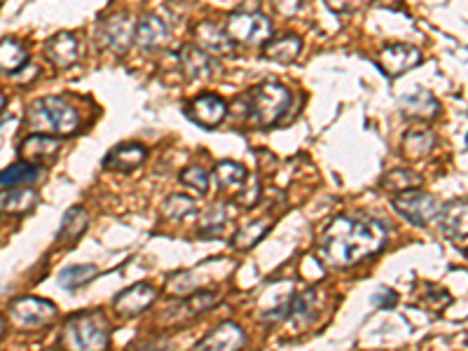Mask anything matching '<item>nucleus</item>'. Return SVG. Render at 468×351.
Masks as SVG:
<instances>
[{"label":"nucleus","mask_w":468,"mask_h":351,"mask_svg":"<svg viewBox=\"0 0 468 351\" xmlns=\"http://www.w3.org/2000/svg\"><path fill=\"white\" fill-rule=\"evenodd\" d=\"M227 36L244 47H265L275 38L272 19L263 12H232L227 16Z\"/></svg>","instance_id":"39448f33"},{"label":"nucleus","mask_w":468,"mask_h":351,"mask_svg":"<svg viewBox=\"0 0 468 351\" xmlns=\"http://www.w3.org/2000/svg\"><path fill=\"white\" fill-rule=\"evenodd\" d=\"M3 108H5V94L0 92V110H3Z\"/></svg>","instance_id":"79ce46f5"},{"label":"nucleus","mask_w":468,"mask_h":351,"mask_svg":"<svg viewBox=\"0 0 468 351\" xmlns=\"http://www.w3.org/2000/svg\"><path fill=\"white\" fill-rule=\"evenodd\" d=\"M382 188L387 192L399 195V192H405V190L421 188V176L417 171H412V169H393V171L382 176Z\"/></svg>","instance_id":"c756f323"},{"label":"nucleus","mask_w":468,"mask_h":351,"mask_svg":"<svg viewBox=\"0 0 468 351\" xmlns=\"http://www.w3.org/2000/svg\"><path fill=\"white\" fill-rule=\"evenodd\" d=\"M28 61V49L19 40L3 38L0 40V73L15 76L16 70L24 68Z\"/></svg>","instance_id":"c85d7f7f"},{"label":"nucleus","mask_w":468,"mask_h":351,"mask_svg":"<svg viewBox=\"0 0 468 351\" xmlns=\"http://www.w3.org/2000/svg\"><path fill=\"white\" fill-rule=\"evenodd\" d=\"M61 150V140L54 139L49 134H33L28 139L22 140L19 146V157L24 162L33 164V167H43V164H49L54 157L59 155Z\"/></svg>","instance_id":"f8f14e48"},{"label":"nucleus","mask_w":468,"mask_h":351,"mask_svg":"<svg viewBox=\"0 0 468 351\" xmlns=\"http://www.w3.org/2000/svg\"><path fill=\"white\" fill-rule=\"evenodd\" d=\"M323 3H326L328 10L335 12V15H356V12H361L370 0H323Z\"/></svg>","instance_id":"c9c22d12"},{"label":"nucleus","mask_w":468,"mask_h":351,"mask_svg":"<svg viewBox=\"0 0 468 351\" xmlns=\"http://www.w3.org/2000/svg\"><path fill=\"white\" fill-rule=\"evenodd\" d=\"M194 45L202 47L211 57H230L234 52V40L211 22H200L192 31Z\"/></svg>","instance_id":"ddd939ff"},{"label":"nucleus","mask_w":468,"mask_h":351,"mask_svg":"<svg viewBox=\"0 0 468 351\" xmlns=\"http://www.w3.org/2000/svg\"><path fill=\"white\" fill-rule=\"evenodd\" d=\"M272 5H275V10L279 12V15L293 16L300 12L302 0H272Z\"/></svg>","instance_id":"58836bf2"},{"label":"nucleus","mask_w":468,"mask_h":351,"mask_svg":"<svg viewBox=\"0 0 468 351\" xmlns=\"http://www.w3.org/2000/svg\"><path fill=\"white\" fill-rule=\"evenodd\" d=\"M323 307V295L317 288H309L302 295L293 297L291 307L286 312V324H288V333H305L309 325L318 319Z\"/></svg>","instance_id":"6e6552de"},{"label":"nucleus","mask_w":468,"mask_h":351,"mask_svg":"<svg viewBox=\"0 0 468 351\" xmlns=\"http://www.w3.org/2000/svg\"><path fill=\"white\" fill-rule=\"evenodd\" d=\"M40 176V169L28 162L12 164V167L0 171V188H16V185H28Z\"/></svg>","instance_id":"2f4dec72"},{"label":"nucleus","mask_w":468,"mask_h":351,"mask_svg":"<svg viewBox=\"0 0 468 351\" xmlns=\"http://www.w3.org/2000/svg\"><path fill=\"white\" fill-rule=\"evenodd\" d=\"M134 43L139 45L143 52H155V49L167 47L169 43V28L161 22L157 15H143L140 22L136 24Z\"/></svg>","instance_id":"2eb2a0df"},{"label":"nucleus","mask_w":468,"mask_h":351,"mask_svg":"<svg viewBox=\"0 0 468 351\" xmlns=\"http://www.w3.org/2000/svg\"><path fill=\"white\" fill-rule=\"evenodd\" d=\"M61 345L66 349H108L110 325L101 312H80L68 316L61 330Z\"/></svg>","instance_id":"20e7f679"},{"label":"nucleus","mask_w":468,"mask_h":351,"mask_svg":"<svg viewBox=\"0 0 468 351\" xmlns=\"http://www.w3.org/2000/svg\"><path fill=\"white\" fill-rule=\"evenodd\" d=\"M230 230V213H227L225 201H218V204L209 206L204 216L200 218V227H197V234L202 239H221L225 237V232Z\"/></svg>","instance_id":"b1692460"},{"label":"nucleus","mask_w":468,"mask_h":351,"mask_svg":"<svg viewBox=\"0 0 468 351\" xmlns=\"http://www.w3.org/2000/svg\"><path fill=\"white\" fill-rule=\"evenodd\" d=\"M421 49H417L415 45H403V43H396V45H387L382 47L377 61H380V68L382 73H387L389 77H400L403 73L408 70L417 68L421 64Z\"/></svg>","instance_id":"1a4fd4ad"},{"label":"nucleus","mask_w":468,"mask_h":351,"mask_svg":"<svg viewBox=\"0 0 468 351\" xmlns=\"http://www.w3.org/2000/svg\"><path fill=\"white\" fill-rule=\"evenodd\" d=\"M275 225V221L269 216L260 218V221H254V222H248V225L239 227L237 232H234V237H232V246L237 251H248V249H254L255 243L263 242L265 234L269 232V227Z\"/></svg>","instance_id":"cd10ccee"},{"label":"nucleus","mask_w":468,"mask_h":351,"mask_svg":"<svg viewBox=\"0 0 468 351\" xmlns=\"http://www.w3.org/2000/svg\"><path fill=\"white\" fill-rule=\"evenodd\" d=\"M194 200H190V197L185 195H172L164 200V204H161V213L169 218V221H183L185 216H190V213H194Z\"/></svg>","instance_id":"473e14b6"},{"label":"nucleus","mask_w":468,"mask_h":351,"mask_svg":"<svg viewBox=\"0 0 468 351\" xmlns=\"http://www.w3.org/2000/svg\"><path fill=\"white\" fill-rule=\"evenodd\" d=\"M36 206H38V192L36 190L16 185V188H7L5 192H0V213L26 216L28 211H33Z\"/></svg>","instance_id":"412c9836"},{"label":"nucleus","mask_w":468,"mask_h":351,"mask_svg":"<svg viewBox=\"0 0 468 351\" xmlns=\"http://www.w3.org/2000/svg\"><path fill=\"white\" fill-rule=\"evenodd\" d=\"M218 300H221V297H218V293L200 291V293H192V295L185 300L183 307L181 309H183V312H188L190 316H200V314L209 312L213 305H218Z\"/></svg>","instance_id":"72a5a7b5"},{"label":"nucleus","mask_w":468,"mask_h":351,"mask_svg":"<svg viewBox=\"0 0 468 351\" xmlns=\"http://www.w3.org/2000/svg\"><path fill=\"white\" fill-rule=\"evenodd\" d=\"M436 148V134L431 129H412L403 139V155L408 160H424Z\"/></svg>","instance_id":"bb28decb"},{"label":"nucleus","mask_w":468,"mask_h":351,"mask_svg":"<svg viewBox=\"0 0 468 351\" xmlns=\"http://www.w3.org/2000/svg\"><path fill=\"white\" fill-rule=\"evenodd\" d=\"M87 225H89L87 211L82 209V206H70V209L64 213L59 232H57V246H73L76 242H80Z\"/></svg>","instance_id":"5701e85b"},{"label":"nucleus","mask_w":468,"mask_h":351,"mask_svg":"<svg viewBox=\"0 0 468 351\" xmlns=\"http://www.w3.org/2000/svg\"><path fill=\"white\" fill-rule=\"evenodd\" d=\"M3 337H5V319L0 316V340H3Z\"/></svg>","instance_id":"a19ab883"},{"label":"nucleus","mask_w":468,"mask_h":351,"mask_svg":"<svg viewBox=\"0 0 468 351\" xmlns=\"http://www.w3.org/2000/svg\"><path fill=\"white\" fill-rule=\"evenodd\" d=\"M157 300V291L151 284H134L127 291L120 293L115 297V309H118L122 316H139V314L146 312L152 303Z\"/></svg>","instance_id":"dca6fc26"},{"label":"nucleus","mask_w":468,"mask_h":351,"mask_svg":"<svg viewBox=\"0 0 468 351\" xmlns=\"http://www.w3.org/2000/svg\"><path fill=\"white\" fill-rule=\"evenodd\" d=\"M466 143H468V139H466Z\"/></svg>","instance_id":"37998d69"},{"label":"nucleus","mask_w":468,"mask_h":351,"mask_svg":"<svg viewBox=\"0 0 468 351\" xmlns=\"http://www.w3.org/2000/svg\"><path fill=\"white\" fill-rule=\"evenodd\" d=\"M97 276H99L97 265H70L61 270L59 284L66 288V291H80L82 286L92 284Z\"/></svg>","instance_id":"7c9ffc66"},{"label":"nucleus","mask_w":468,"mask_h":351,"mask_svg":"<svg viewBox=\"0 0 468 351\" xmlns=\"http://www.w3.org/2000/svg\"><path fill=\"white\" fill-rule=\"evenodd\" d=\"M302 52V40L293 33H286L281 38H272L267 45H265V59L275 61V64H293V61L300 57Z\"/></svg>","instance_id":"a878e982"},{"label":"nucleus","mask_w":468,"mask_h":351,"mask_svg":"<svg viewBox=\"0 0 468 351\" xmlns=\"http://www.w3.org/2000/svg\"><path fill=\"white\" fill-rule=\"evenodd\" d=\"M188 113L197 125L213 129V127H218L227 118V103L221 97H215V94H202V97L190 101Z\"/></svg>","instance_id":"4468645a"},{"label":"nucleus","mask_w":468,"mask_h":351,"mask_svg":"<svg viewBox=\"0 0 468 351\" xmlns=\"http://www.w3.org/2000/svg\"><path fill=\"white\" fill-rule=\"evenodd\" d=\"M258 200H260V183L255 179L248 181V183L242 188V192L234 197V201H237L242 209H251V206L258 204Z\"/></svg>","instance_id":"e433bc0d"},{"label":"nucleus","mask_w":468,"mask_h":351,"mask_svg":"<svg viewBox=\"0 0 468 351\" xmlns=\"http://www.w3.org/2000/svg\"><path fill=\"white\" fill-rule=\"evenodd\" d=\"M26 127L33 134L70 136L80 129V115L66 98L45 97L28 106Z\"/></svg>","instance_id":"7ed1b4c3"},{"label":"nucleus","mask_w":468,"mask_h":351,"mask_svg":"<svg viewBox=\"0 0 468 351\" xmlns=\"http://www.w3.org/2000/svg\"><path fill=\"white\" fill-rule=\"evenodd\" d=\"M393 209L399 211L400 216L408 222H412V225L426 227L436 221L441 204H438V200L433 195L424 192L421 188H415L399 192L396 200H393Z\"/></svg>","instance_id":"423d86ee"},{"label":"nucleus","mask_w":468,"mask_h":351,"mask_svg":"<svg viewBox=\"0 0 468 351\" xmlns=\"http://www.w3.org/2000/svg\"><path fill=\"white\" fill-rule=\"evenodd\" d=\"M450 300H452V297L447 295L445 291H433V293H426V303H431V305H433V309H436V312H441V309H445L447 305H450Z\"/></svg>","instance_id":"ea45409f"},{"label":"nucleus","mask_w":468,"mask_h":351,"mask_svg":"<svg viewBox=\"0 0 468 351\" xmlns=\"http://www.w3.org/2000/svg\"><path fill=\"white\" fill-rule=\"evenodd\" d=\"M10 319L16 328H43L57 319V307L40 297H19L10 305Z\"/></svg>","instance_id":"0eeeda50"},{"label":"nucleus","mask_w":468,"mask_h":351,"mask_svg":"<svg viewBox=\"0 0 468 351\" xmlns=\"http://www.w3.org/2000/svg\"><path fill=\"white\" fill-rule=\"evenodd\" d=\"M399 295L391 291V288H377L375 295H372V305L380 309H391L396 305Z\"/></svg>","instance_id":"4c0bfd02"},{"label":"nucleus","mask_w":468,"mask_h":351,"mask_svg":"<svg viewBox=\"0 0 468 351\" xmlns=\"http://www.w3.org/2000/svg\"><path fill=\"white\" fill-rule=\"evenodd\" d=\"M45 57H47L49 64H54L57 68H68L78 61L80 57V45L78 38L70 31H61L57 36L45 43Z\"/></svg>","instance_id":"f3484780"},{"label":"nucleus","mask_w":468,"mask_h":351,"mask_svg":"<svg viewBox=\"0 0 468 351\" xmlns=\"http://www.w3.org/2000/svg\"><path fill=\"white\" fill-rule=\"evenodd\" d=\"M178 59H181V66H183L185 76L190 80H209V77H213V57L206 55L204 49L197 47V45H185Z\"/></svg>","instance_id":"6ab92c4d"},{"label":"nucleus","mask_w":468,"mask_h":351,"mask_svg":"<svg viewBox=\"0 0 468 351\" xmlns=\"http://www.w3.org/2000/svg\"><path fill=\"white\" fill-rule=\"evenodd\" d=\"M134 31L136 28L130 16L118 12V15L106 16L101 22V26H99V43L103 47L118 52V55H124L131 47V43H134Z\"/></svg>","instance_id":"9d476101"},{"label":"nucleus","mask_w":468,"mask_h":351,"mask_svg":"<svg viewBox=\"0 0 468 351\" xmlns=\"http://www.w3.org/2000/svg\"><path fill=\"white\" fill-rule=\"evenodd\" d=\"M244 342H246V336L244 330L239 328L237 324H221L218 328H213L204 340L197 345V349H221V351H232V349H242Z\"/></svg>","instance_id":"4be33fe9"},{"label":"nucleus","mask_w":468,"mask_h":351,"mask_svg":"<svg viewBox=\"0 0 468 351\" xmlns=\"http://www.w3.org/2000/svg\"><path fill=\"white\" fill-rule=\"evenodd\" d=\"M213 179L215 185L223 190V192H230V195L237 197L242 192L244 185L248 183V171L246 167H242L239 162H218L215 164V171H213Z\"/></svg>","instance_id":"393cba45"},{"label":"nucleus","mask_w":468,"mask_h":351,"mask_svg":"<svg viewBox=\"0 0 468 351\" xmlns=\"http://www.w3.org/2000/svg\"><path fill=\"white\" fill-rule=\"evenodd\" d=\"M387 227L375 218L338 216L318 239V255L330 267H354L387 246Z\"/></svg>","instance_id":"f257e3e1"},{"label":"nucleus","mask_w":468,"mask_h":351,"mask_svg":"<svg viewBox=\"0 0 468 351\" xmlns=\"http://www.w3.org/2000/svg\"><path fill=\"white\" fill-rule=\"evenodd\" d=\"M400 113L410 119H433L438 113H441V103L429 89H421L417 87L415 92L405 94L400 98Z\"/></svg>","instance_id":"a211bd4d"},{"label":"nucleus","mask_w":468,"mask_h":351,"mask_svg":"<svg viewBox=\"0 0 468 351\" xmlns=\"http://www.w3.org/2000/svg\"><path fill=\"white\" fill-rule=\"evenodd\" d=\"M291 98V92L279 82H263L258 87H251L234 101V113L251 125L267 129L288 113Z\"/></svg>","instance_id":"f03ea898"},{"label":"nucleus","mask_w":468,"mask_h":351,"mask_svg":"<svg viewBox=\"0 0 468 351\" xmlns=\"http://www.w3.org/2000/svg\"><path fill=\"white\" fill-rule=\"evenodd\" d=\"M209 173L202 167H197V164H192V167H188L181 173V183L188 190H192L194 195H206L209 192Z\"/></svg>","instance_id":"f704fd0d"},{"label":"nucleus","mask_w":468,"mask_h":351,"mask_svg":"<svg viewBox=\"0 0 468 351\" xmlns=\"http://www.w3.org/2000/svg\"><path fill=\"white\" fill-rule=\"evenodd\" d=\"M146 160V148L139 143H122V146L113 148L103 160V167L118 173H130L139 169Z\"/></svg>","instance_id":"aec40b11"},{"label":"nucleus","mask_w":468,"mask_h":351,"mask_svg":"<svg viewBox=\"0 0 468 351\" xmlns=\"http://www.w3.org/2000/svg\"><path fill=\"white\" fill-rule=\"evenodd\" d=\"M438 227L447 239L462 242L468 237V200L447 201L438 209Z\"/></svg>","instance_id":"9b49d317"}]
</instances>
